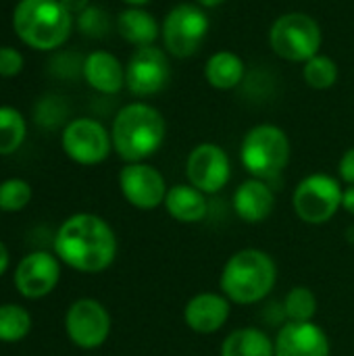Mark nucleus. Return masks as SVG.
Listing matches in <instances>:
<instances>
[{"instance_id": "nucleus-1", "label": "nucleus", "mask_w": 354, "mask_h": 356, "mask_svg": "<svg viewBox=\"0 0 354 356\" xmlns=\"http://www.w3.org/2000/svg\"><path fill=\"white\" fill-rule=\"evenodd\" d=\"M119 242L111 223L94 213H75L54 236L58 261L79 273H102L117 259Z\"/></svg>"}, {"instance_id": "nucleus-2", "label": "nucleus", "mask_w": 354, "mask_h": 356, "mask_svg": "<svg viewBox=\"0 0 354 356\" xmlns=\"http://www.w3.org/2000/svg\"><path fill=\"white\" fill-rule=\"evenodd\" d=\"M277 284V265L273 257L261 248L236 250L219 273L221 294L238 307L263 302Z\"/></svg>"}, {"instance_id": "nucleus-3", "label": "nucleus", "mask_w": 354, "mask_h": 356, "mask_svg": "<svg viewBox=\"0 0 354 356\" xmlns=\"http://www.w3.org/2000/svg\"><path fill=\"white\" fill-rule=\"evenodd\" d=\"M167 136L165 117L146 102H131L123 106L111 127L113 150L125 163H144L159 152Z\"/></svg>"}, {"instance_id": "nucleus-4", "label": "nucleus", "mask_w": 354, "mask_h": 356, "mask_svg": "<svg viewBox=\"0 0 354 356\" xmlns=\"http://www.w3.org/2000/svg\"><path fill=\"white\" fill-rule=\"evenodd\" d=\"M13 27L23 44L35 50H52L69 38L73 15L58 0H19Z\"/></svg>"}, {"instance_id": "nucleus-5", "label": "nucleus", "mask_w": 354, "mask_h": 356, "mask_svg": "<svg viewBox=\"0 0 354 356\" xmlns=\"http://www.w3.org/2000/svg\"><path fill=\"white\" fill-rule=\"evenodd\" d=\"M240 161L250 177L265 181L277 177L290 163L288 134L273 123L250 127L240 144Z\"/></svg>"}, {"instance_id": "nucleus-6", "label": "nucleus", "mask_w": 354, "mask_h": 356, "mask_svg": "<svg viewBox=\"0 0 354 356\" xmlns=\"http://www.w3.org/2000/svg\"><path fill=\"white\" fill-rule=\"evenodd\" d=\"M342 184L330 173L303 177L292 192V209L307 225H325L342 211Z\"/></svg>"}, {"instance_id": "nucleus-7", "label": "nucleus", "mask_w": 354, "mask_h": 356, "mask_svg": "<svg viewBox=\"0 0 354 356\" xmlns=\"http://www.w3.org/2000/svg\"><path fill=\"white\" fill-rule=\"evenodd\" d=\"M321 42V27L307 13H286L277 17L269 29L273 52L292 63H307L319 54Z\"/></svg>"}, {"instance_id": "nucleus-8", "label": "nucleus", "mask_w": 354, "mask_h": 356, "mask_svg": "<svg viewBox=\"0 0 354 356\" xmlns=\"http://www.w3.org/2000/svg\"><path fill=\"white\" fill-rule=\"evenodd\" d=\"M209 25L211 23L202 6L190 2H182L173 6L161 25V38L165 50L177 58L192 56L204 42L209 33Z\"/></svg>"}, {"instance_id": "nucleus-9", "label": "nucleus", "mask_w": 354, "mask_h": 356, "mask_svg": "<svg viewBox=\"0 0 354 356\" xmlns=\"http://www.w3.org/2000/svg\"><path fill=\"white\" fill-rule=\"evenodd\" d=\"M113 319L108 309L96 298L75 300L65 315V332L71 344L81 350L100 348L111 336Z\"/></svg>"}, {"instance_id": "nucleus-10", "label": "nucleus", "mask_w": 354, "mask_h": 356, "mask_svg": "<svg viewBox=\"0 0 354 356\" xmlns=\"http://www.w3.org/2000/svg\"><path fill=\"white\" fill-rule=\"evenodd\" d=\"M63 150L77 165H100L113 150V140L106 127L90 117L71 121L63 129Z\"/></svg>"}, {"instance_id": "nucleus-11", "label": "nucleus", "mask_w": 354, "mask_h": 356, "mask_svg": "<svg viewBox=\"0 0 354 356\" xmlns=\"http://www.w3.org/2000/svg\"><path fill=\"white\" fill-rule=\"evenodd\" d=\"M188 184L207 196L221 192L232 179L230 154L213 142H202L194 146L186 159Z\"/></svg>"}, {"instance_id": "nucleus-12", "label": "nucleus", "mask_w": 354, "mask_h": 356, "mask_svg": "<svg viewBox=\"0 0 354 356\" xmlns=\"http://www.w3.org/2000/svg\"><path fill=\"white\" fill-rule=\"evenodd\" d=\"M119 190L134 209L154 211L163 207L169 186L156 167L148 163H127L119 171Z\"/></svg>"}, {"instance_id": "nucleus-13", "label": "nucleus", "mask_w": 354, "mask_h": 356, "mask_svg": "<svg viewBox=\"0 0 354 356\" xmlns=\"http://www.w3.org/2000/svg\"><path fill=\"white\" fill-rule=\"evenodd\" d=\"M171 77V67L165 50L156 46H140L127 67H125V86L136 96L159 94Z\"/></svg>"}, {"instance_id": "nucleus-14", "label": "nucleus", "mask_w": 354, "mask_h": 356, "mask_svg": "<svg viewBox=\"0 0 354 356\" xmlns=\"http://www.w3.org/2000/svg\"><path fill=\"white\" fill-rule=\"evenodd\" d=\"M61 282V261L56 254L35 250L19 261L15 267V288L27 300L48 296Z\"/></svg>"}, {"instance_id": "nucleus-15", "label": "nucleus", "mask_w": 354, "mask_h": 356, "mask_svg": "<svg viewBox=\"0 0 354 356\" xmlns=\"http://www.w3.org/2000/svg\"><path fill=\"white\" fill-rule=\"evenodd\" d=\"M275 356H332V342L315 321H288L273 338Z\"/></svg>"}, {"instance_id": "nucleus-16", "label": "nucleus", "mask_w": 354, "mask_h": 356, "mask_svg": "<svg viewBox=\"0 0 354 356\" xmlns=\"http://www.w3.org/2000/svg\"><path fill=\"white\" fill-rule=\"evenodd\" d=\"M232 302L221 292H198L184 307V323L198 336H213L225 327Z\"/></svg>"}, {"instance_id": "nucleus-17", "label": "nucleus", "mask_w": 354, "mask_h": 356, "mask_svg": "<svg viewBox=\"0 0 354 356\" xmlns=\"http://www.w3.org/2000/svg\"><path fill=\"white\" fill-rule=\"evenodd\" d=\"M232 207L240 221L248 225H259L271 217L275 209V194L265 179L248 177L236 188L232 196Z\"/></svg>"}, {"instance_id": "nucleus-18", "label": "nucleus", "mask_w": 354, "mask_h": 356, "mask_svg": "<svg viewBox=\"0 0 354 356\" xmlns=\"http://www.w3.org/2000/svg\"><path fill=\"white\" fill-rule=\"evenodd\" d=\"M167 215L177 223H200L209 213V200L207 194L196 190L190 184H175L167 190L165 202H163Z\"/></svg>"}, {"instance_id": "nucleus-19", "label": "nucleus", "mask_w": 354, "mask_h": 356, "mask_svg": "<svg viewBox=\"0 0 354 356\" xmlns=\"http://www.w3.org/2000/svg\"><path fill=\"white\" fill-rule=\"evenodd\" d=\"M81 71L86 81L102 94H117L125 86V69L111 52L96 50L88 54Z\"/></svg>"}, {"instance_id": "nucleus-20", "label": "nucleus", "mask_w": 354, "mask_h": 356, "mask_svg": "<svg viewBox=\"0 0 354 356\" xmlns=\"http://www.w3.org/2000/svg\"><path fill=\"white\" fill-rule=\"evenodd\" d=\"M219 356H275L273 338L259 327H238L221 342Z\"/></svg>"}, {"instance_id": "nucleus-21", "label": "nucleus", "mask_w": 354, "mask_h": 356, "mask_svg": "<svg viewBox=\"0 0 354 356\" xmlns=\"http://www.w3.org/2000/svg\"><path fill=\"white\" fill-rule=\"evenodd\" d=\"M117 27H119V33L129 44H136V46H152V42L161 35V27L156 19L148 10L136 8V6L125 8L119 15Z\"/></svg>"}, {"instance_id": "nucleus-22", "label": "nucleus", "mask_w": 354, "mask_h": 356, "mask_svg": "<svg viewBox=\"0 0 354 356\" xmlns=\"http://www.w3.org/2000/svg\"><path fill=\"white\" fill-rule=\"evenodd\" d=\"M204 77L215 90H234L244 79V60L236 52L219 50L207 60Z\"/></svg>"}, {"instance_id": "nucleus-23", "label": "nucleus", "mask_w": 354, "mask_h": 356, "mask_svg": "<svg viewBox=\"0 0 354 356\" xmlns=\"http://www.w3.org/2000/svg\"><path fill=\"white\" fill-rule=\"evenodd\" d=\"M317 311H319V300L309 286H294L284 298V315L288 321L294 323L315 321Z\"/></svg>"}, {"instance_id": "nucleus-24", "label": "nucleus", "mask_w": 354, "mask_h": 356, "mask_svg": "<svg viewBox=\"0 0 354 356\" xmlns=\"http://www.w3.org/2000/svg\"><path fill=\"white\" fill-rule=\"evenodd\" d=\"M31 332V315L19 305H0V342L15 344Z\"/></svg>"}, {"instance_id": "nucleus-25", "label": "nucleus", "mask_w": 354, "mask_h": 356, "mask_svg": "<svg viewBox=\"0 0 354 356\" xmlns=\"http://www.w3.org/2000/svg\"><path fill=\"white\" fill-rule=\"evenodd\" d=\"M27 136L23 115L13 106H0V154H13L21 148Z\"/></svg>"}, {"instance_id": "nucleus-26", "label": "nucleus", "mask_w": 354, "mask_h": 356, "mask_svg": "<svg viewBox=\"0 0 354 356\" xmlns=\"http://www.w3.org/2000/svg\"><path fill=\"white\" fill-rule=\"evenodd\" d=\"M303 77L313 90H328L338 81V65L328 54H315L305 63Z\"/></svg>"}, {"instance_id": "nucleus-27", "label": "nucleus", "mask_w": 354, "mask_h": 356, "mask_svg": "<svg viewBox=\"0 0 354 356\" xmlns=\"http://www.w3.org/2000/svg\"><path fill=\"white\" fill-rule=\"evenodd\" d=\"M31 200V186L25 179L10 177L0 184V211L19 213Z\"/></svg>"}, {"instance_id": "nucleus-28", "label": "nucleus", "mask_w": 354, "mask_h": 356, "mask_svg": "<svg viewBox=\"0 0 354 356\" xmlns=\"http://www.w3.org/2000/svg\"><path fill=\"white\" fill-rule=\"evenodd\" d=\"M77 27L83 35L102 38L106 35L111 21H108V15L100 6H88L81 15H77Z\"/></svg>"}, {"instance_id": "nucleus-29", "label": "nucleus", "mask_w": 354, "mask_h": 356, "mask_svg": "<svg viewBox=\"0 0 354 356\" xmlns=\"http://www.w3.org/2000/svg\"><path fill=\"white\" fill-rule=\"evenodd\" d=\"M23 69V56L10 46H0V75L13 77Z\"/></svg>"}, {"instance_id": "nucleus-30", "label": "nucleus", "mask_w": 354, "mask_h": 356, "mask_svg": "<svg viewBox=\"0 0 354 356\" xmlns=\"http://www.w3.org/2000/svg\"><path fill=\"white\" fill-rule=\"evenodd\" d=\"M338 175L346 186H354V146L342 154L338 163Z\"/></svg>"}, {"instance_id": "nucleus-31", "label": "nucleus", "mask_w": 354, "mask_h": 356, "mask_svg": "<svg viewBox=\"0 0 354 356\" xmlns=\"http://www.w3.org/2000/svg\"><path fill=\"white\" fill-rule=\"evenodd\" d=\"M58 2H61L71 15H81V13L90 6V4H88L90 0H58Z\"/></svg>"}, {"instance_id": "nucleus-32", "label": "nucleus", "mask_w": 354, "mask_h": 356, "mask_svg": "<svg viewBox=\"0 0 354 356\" xmlns=\"http://www.w3.org/2000/svg\"><path fill=\"white\" fill-rule=\"evenodd\" d=\"M342 211L354 217V186H346L342 192Z\"/></svg>"}, {"instance_id": "nucleus-33", "label": "nucleus", "mask_w": 354, "mask_h": 356, "mask_svg": "<svg viewBox=\"0 0 354 356\" xmlns=\"http://www.w3.org/2000/svg\"><path fill=\"white\" fill-rule=\"evenodd\" d=\"M8 265H10V254H8V248L0 240V277L8 271Z\"/></svg>"}, {"instance_id": "nucleus-34", "label": "nucleus", "mask_w": 354, "mask_h": 356, "mask_svg": "<svg viewBox=\"0 0 354 356\" xmlns=\"http://www.w3.org/2000/svg\"><path fill=\"white\" fill-rule=\"evenodd\" d=\"M200 6H207V8H215V6H219V4H223L225 0H196Z\"/></svg>"}, {"instance_id": "nucleus-35", "label": "nucleus", "mask_w": 354, "mask_h": 356, "mask_svg": "<svg viewBox=\"0 0 354 356\" xmlns=\"http://www.w3.org/2000/svg\"><path fill=\"white\" fill-rule=\"evenodd\" d=\"M125 4H129V6H136V8H142L144 4H148L150 0H123Z\"/></svg>"}]
</instances>
